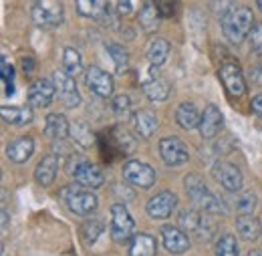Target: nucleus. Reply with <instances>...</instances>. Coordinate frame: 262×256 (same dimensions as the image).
<instances>
[{
	"label": "nucleus",
	"instance_id": "nucleus-11",
	"mask_svg": "<svg viewBox=\"0 0 262 256\" xmlns=\"http://www.w3.org/2000/svg\"><path fill=\"white\" fill-rule=\"evenodd\" d=\"M212 176L214 180L228 192H240L242 190V184H244V178H242V172L230 163V161H216L214 167H212Z\"/></svg>",
	"mask_w": 262,
	"mask_h": 256
},
{
	"label": "nucleus",
	"instance_id": "nucleus-9",
	"mask_svg": "<svg viewBox=\"0 0 262 256\" xmlns=\"http://www.w3.org/2000/svg\"><path fill=\"white\" fill-rule=\"evenodd\" d=\"M53 83L57 87L59 101L65 107H77V105H81V93L77 89V83H75V77L73 75L65 73L63 69L61 71H55L53 73Z\"/></svg>",
	"mask_w": 262,
	"mask_h": 256
},
{
	"label": "nucleus",
	"instance_id": "nucleus-33",
	"mask_svg": "<svg viewBox=\"0 0 262 256\" xmlns=\"http://www.w3.org/2000/svg\"><path fill=\"white\" fill-rule=\"evenodd\" d=\"M214 252L216 256H238L240 254V248H238V242L232 234H224L216 240V246H214Z\"/></svg>",
	"mask_w": 262,
	"mask_h": 256
},
{
	"label": "nucleus",
	"instance_id": "nucleus-29",
	"mask_svg": "<svg viewBox=\"0 0 262 256\" xmlns=\"http://www.w3.org/2000/svg\"><path fill=\"white\" fill-rule=\"evenodd\" d=\"M236 232L244 240H256L262 234V226L252 214H240L236 218Z\"/></svg>",
	"mask_w": 262,
	"mask_h": 256
},
{
	"label": "nucleus",
	"instance_id": "nucleus-37",
	"mask_svg": "<svg viewBox=\"0 0 262 256\" xmlns=\"http://www.w3.org/2000/svg\"><path fill=\"white\" fill-rule=\"evenodd\" d=\"M111 109H113V113H117V115H127V113L131 111L129 95L121 93V95L111 97Z\"/></svg>",
	"mask_w": 262,
	"mask_h": 256
},
{
	"label": "nucleus",
	"instance_id": "nucleus-1",
	"mask_svg": "<svg viewBox=\"0 0 262 256\" xmlns=\"http://www.w3.org/2000/svg\"><path fill=\"white\" fill-rule=\"evenodd\" d=\"M184 188L188 192V198L198 206V210L206 212V214H226V204L212 194V190L204 184V180L198 174H190L184 180Z\"/></svg>",
	"mask_w": 262,
	"mask_h": 256
},
{
	"label": "nucleus",
	"instance_id": "nucleus-19",
	"mask_svg": "<svg viewBox=\"0 0 262 256\" xmlns=\"http://www.w3.org/2000/svg\"><path fill=\"white\" fill-rule=\"evenodd\" d=\"M59 161H61L59 156H55V154H49V156H45L42 160L38 161V165L34 169V180H36L38 186L49 188L55 182L57 172H59Z\"/></svg>",
	"mask_w": 262,
	"mask_h": 256
},
{
	"label": "nucleus",
	"instance_id": "nucleus-28",
	"mask_svg": "<svg viewBox=\"0 0 262 256\" xmlns=\"http://www.w3.org/2000/svg\"><path fill=\"white\" fill-rule=\"evenodd\" d=\"M109 10V0H77V12L85 18L101 20Z\"/></svg>",
	"mask_w": 262,
	"mask_h": 256
},
{
	"label": "nucleus",
	"instance_id": "nucleus-43",
	"mask_svg": "<svg viewBox=\"0 0 262 256\" xmlns=\"http://www.w3.org/2000/svg\"><path fill=\"white\" fill-rule=\"evenodd\" d=\"M252 111L262 117V93H258V95L252 99Z\"/></svg>",
	"mask_w": 262,
	"mask_h": 256
},
{
	"label": "nucleus",
	"instance_id": "nucleus-13",
	"mask_svg": "<svg viewBox=\"0 0 262 256\" xmlns=\"http://www.w3.org/2000/svg\"><path fill=\"white\" fill-rule=\"evenodd\" d=\"M85 81H87V87L95 93L97 97H107L113 95V79L109 73H105L101 67L97 65H89L87 71H85Z\"/></svg>",
	"mask_w": 262,
	"mask_h": 256
},
{
	"label": "nucleus",
	"instance_id": "nucleus-23",
	"mask_svg": "<svg viewBox=\"0 0 262 256\" xmlns=\"http://www.w3.org/2000/svg\"><path fill=\"white\" fill-rule=\"evenodd\" d=\"M200 119H202V113L192 101H184L176 109V121L182 129L190 131V129L200 127Z\"/></svg>",
	"mask_w": 262,
	"mask_h": 256
},
{
	"label": "nucleus",
	"instance_id": "nucleus-10",
	"mask_svg": "<svg viewBox=\"0 0 262 256\" xmlns=\"http://www.w3.org/2000/svg\"><path fill=\"white\" fill-rule=\"evenodd\" d=\"M224 89L230 97H242L246 93V81H244V75H242V69L238 67L236 61H226L220 67V73H218Z\"/></svg>",
	"mask_w": 262,
	"mask_h": 256
},
{
	"label": "nucleus",
	"instance_id": "nucleus-39",
	"mask_svg": "<svg viewBox=\"0 0 262 256\" xmlns=\"http://www.w3.org/2000/svg\"><path fill=\"white\" fill-rule=\"evenodd\" d=\"M154 2H156L158 10H160V14H162L164 18H169V16H173V12H176V6H178V0H154Z\"/></svg>",
	"mask_w": 262,
	"mask_h": 256
},
{
	"label": "nucleus",
	"instance_id": "nucleus-18",
	"mask_svg": "<svg viewBox=\"0 0 262 256\" xmlns=\"http://www.w3.org/2000/svg\"><path fill=\"white\" fill-rule=\"evenodd\" d=\"M162 242L171 254H182L190 248L188 234L178 226H162Z\"/></svg>",
	"mask_w": 262,
	"mask_h": 256
},
{
	"label": "nucleus",
	"instance_id": "nucleus-8",
	"mask_svg": "<svg viewBox=\"0 0 262 256\" xmlns=\"http://www.w3.org/2000/svg\"><path fill=\"white\" fill-rule=\"evenodd\" d=\"M160 156H162L165 165H169V167H180V165H184L186 161L190 160L186 143L176 135L164 137L160 141Z\"/></svg>",
	"mask_w": 262,
	"mask_h": 256
},
{
	"label": "nucleus",
	"instance_id": "nucleus-30",
	"mask_svg": "<svg viewBox=\"0 0 262 256\" xmlns=\"http://www.w3.org/2000/svg\"><path fill=\"white\" fill-rule=\"evenodd\" d=\"M0 117L8 125H27L33 121V111L29 107H2Z\"/></svg>",
	"mask_w": 262,
	"mask_h": 256
},
{
	"label": "nucleus",
	"instance_id": "nucleus-16",
	"mask_svg": "<svg viewBox=\"0 0 262 256\" xmlns=\"http://www.w3.org/2000/svg\"><path fill=\"white\" fill-rule=\"evenodd\" d=\"M222 123H224L222 111H220L214 103L206 105V109L202 111V119H200V135H202L204 139L216 137V135L220 133V129H222Z\"/></svg>",
	"mask_w": 262,
	"mask_h": 256
},
{
	"label": "nucleus",
	"instance_id": "nucleus-26",
	"mask_svg": "<svg viewBox=\"0 0 262 256\" xmlns=\"http://www.w3.org/2000/svg\"><path fill=\"white\" fill-rule=\"evenodd\" d=\"M145 57H147V61L151 63V67H156V69L162 67V65L167 61V57H169V42H167L165 38H160V36L151 38V40L147 42Z\"/></svg>",
	"mask_w": 262,
	"mask_h": 256
},
{
	"label": "nucleus",
	"instance_id": "nucleus-14",
	"mask_svg": "<svg viewBox=\"0 0 262 256\" xmlns=\"http://www.w3.org/2000/svg\"><path fill=\"white\" fill-rule=\"evenodd\" d=\"M55 97H57V87H55L53 79H36L29 87V105L31 107H36V109L49 107Z\"/></svg>",
	"mask_w": 262,
	"mask_h": 256
},
{
	"label": "nucleus",
	"instance_id": "nucleus-22",
	"mask_svg": "<svg viewBox=\"0 0 262 256\" xmlns=\"http://www.w3.org/2000/svg\"><path fill=\"white\" fill-rule=\"evenodd\" d=\"M141 89H143L145 97L151 99V101H165L169 97V91H171L169 83L165 81L164 77L156 75V73H151V77L141 83Z\"/></svg>",
	"mask_w": 262,
	"mask_h": 256
},
{
	"label": "nucleus",
	"instance_id": "nucleus-5",
	"mask_svg": "<svg viewBox=\"0 0 262 256\" xmlns=\"http://www.w3.org/2000/svg\"><path fill=\"white\" fill-rule=\"evenodd\" d=\"M123 180L135 186V188H141V190H147L156 184L158 180V174L151 165H147L145 161H137V160H129L125 161L123 165Z\"/></svg>",
	"mask_w": 262,
	"mask_h": 256
},
{
	"label": "nucleus",
	"instance_id": "nucleus-36",
	"mask_svg": "<svg viewBox=\"0 0 262 256\" xmlns=\"http://www.w3.org/2000/svg\"><path fill=\"white\" fill-rule=\"evenodd\" d=\"M107 53L111 55V59H113V63H115V69L119 71V73H123L125 69H127V65H129V55H127V51L121 47V45H107Z\"/></svg>",
	"mask_w": 262,
	"mask_h": 256
},
{
	"label": "nucleus",
	"instance_id": "nucleus-21",
	"mask_svg": "<svg viewBox=\"0 0 262 256\" xmlns=\"http://www.w3.org/2000/svg\"><path fill=\"white\" fill-rule=\"evenodd\" d=\"M34 154V141L33 137H18L14 141H10L6 145V156L8 160L14 163H25L27 160H31V156Z\"/></svg>",
	"mask_w": 262,
	"mask_h": 256
},
{
	"label": "nucleus",
	"instance_id": "nucleus-45",
	"mask_svg": "<svg viewBox=\"0 0 262 256\" xmlns=\"http://www.w3.org/2000/svg\"><path fill=\"white\" fill-rule=\"evenodd\" d=\"M6 228H8V212L2 210V230H6Z\"/></svg>",
	"mask_w": 262,
	"mask_h": 256
},
{
	"label": "nucleus",
	"instance_id": "nucleus-32",
	"mask_svg": "<svg viewBox=\"0 0 262 256\" xmlns=\"http://www.w3.org/2000/svg\"><path fill=\"white\" fill-rule=\"evenodd\" d=\"M63 71L77 77L81 71H83V59H81V53L73 47H65L63 51Z\"/></svg>",
	"mask_w": 262,
	"mask_h": 256
},
{
	"label": "nucleus",
	"instance_id": "nucleus-38",
	"mask_svg": "<svg viewBox=\"0 0 262 256\" xmlns=\"http://www.w3.org/2000/svg\"><path fill=\"white\" fill-rule=\"evenodd\" d=\"M248 40H250L252 53L262 55V23H256V25L252 27V31L248 34Z\"/></svg>",
	"mask_w": 262,
	"mask_h": 256
},
{
	"label": "nucleus",
	"instance_id": "nucleus-24",
	"mask_svg": "<svg viewBox=\"0 0 262 256\" xmlns=\"http://www.w3.org/2000/svg\"><path fill=\"white\" fill-rule=\"evenodd\" d=\"M45 133L51 139L59 141V139H65V137L71 135V125H69L65 115H61V113H49L47 119H45Z\"/></svg>",
	"mask_w": 262,
	"mask_h": 256
},
{
	"label": "nucleus",
	"instance_id": "nucleus-2",
	"mask_svg": "<svg viewBox=\"0 0 262 256\" xmlns=\"http://www.w3.org/2000/svg\"><path fill=\"white\" fill-rule=\"evenodd\" d=\"M254 27V14L248 6H236L222 16V31L232 45H240Z\"/></svg>",
	"mask_w": 262,
	"mask_h": 256
},
{
	"label": "nucleus",
	"instance_id": "nucleus-4",
	"mask_svg": "<svg viewBox=\"0 0 262 256\" xmlns=\"http://www.w3.org/2000/svg\"><path fill=\"white\" fill-rule=\"evenodd\" d=\"M61 198L67 208L77 216H91L99 206L97 196L83 186H67L61 190Z\"/></svg>",
	"mask_w": 262,
	"mask_h": 256
},
{
	"label": "nucleus",
	"instance_id": "nucleus-35",
	"mask_svg": "<svg viewBox=\"0 0 262 256\" xmlns=\"http://www.w3.org/2000/svg\"><path fill=\"white\" fill-rule=\"evenodd\" d=\"M71 135H73V139H75L79 145H83V147H91V143H93V133H91L89 125L83 123V121H77V123L71 127Z\"/></svg>",
	"mask_w": 262,
	"mask_h": 256
},
{
	"label": "nucleus",
	"instance_id": "nucleus-40",
	"mask_svg": "<svg viewBox=\"0 0 262 256\" xmlns=\"http://www.w3.org/2000/svg\"><path fill=\"white\" fill-rule=\"evenodd\" d=\"M0 75H2V81H6V83H12V79H14V67L8 63V59H6V57H2Z\"/></svg>",
	"mask_w": 262,
	"mask_h": 256
},
{
	"label": "nucleus",
	"instance_id": "nucleus-46",
	"mask_svg": "<svg viewBox=\"0 0 262 256\" xmlns=\"http://www.w3.org/2000/svg\"><path fill=\"white\" fill-rule=\"evenodd\" d=\"M248 256H262V250H250Z\"/></svg>",
	"mask_w": 262,
	"mask_h": 256
},
{
	"label": "nucleus",
	"instance_id": "nucleus-15",
	"mask_svg": "<svg viewBox=\"0 0 262 256\" xmlns=\"http://www.w3.org/2000/svg\"><path fill=\"white\" fill-rule=\"evenodd\" d=\"M107 150H115L119 156H129L135 152V137L121 127H111L107 131V141H99Z\"/></svg>",
	"mask_w": 262,
	"mask_h": 256
},
{
	"label": "nucleus",
	"instance_id": "nucleus-27",
	"mask_svg": "<svg viewBox=\"0 0 262 256\" xmlns=\"http://www.w3.org/2000/svg\"><path fill=\"white\" fill-rule=\"evenodd\" d=\"M160 18H164L156 6L154 0H147L141 8H139V14H137V20H139V27L145 32H154L160 25Z\"/></svg>",
	"mask_w": 262,
	"mask_h": 256
},
{
	"label": "nucleus",
	"instance_id": "nucleus-47",
	"mask_svg": "<svg viewBox=\"0 0 262 256\" xmlns=\"http://www.w3.org/2000/svg\"><path fill=\"white\" fill-rule=\"evenodd\" d=\"M256 4H258V8L262 10V0H256Z\"/></svg>",
	"mask_w": 262,
	"mask_h": 256
},
{
	"label": "nucleus",
	"instance_id": "nucleus-31",
	"mask_svg": "<svg viewBox=\"0 0 262 256\" xmlns=\"http://www.w3.org/2000/svg\"><path fill=\"white\" fill-rule=\"evenodd\" d=\"M234 202H232V208L238 212V214H252L256 204H258V198L256 194L246 190V192H234Z\"/></svg>",
	"mask_w": 262,
	"mask_h": 256
},
{
	"label": "nucleus",
	"instance_id": "nucleus-20",
	"mask_svg": "<svg viewBox=\"0 0 262 256\" xmlns=\"http://www.w3.org/2000/svg\"><path fill=\"white\" fill-rule=\"evenodd\" d=\"M131 123H133L135 133H137L139 137H143V139H149V137L158 131V117H156L151 111H147V109L135 111L133 117H131Z\"/></svg>",
	"mask_w": 262,
	"mask_h": 256
},
{
	"label": "nucleus",
	"instance_id": "nucleus-25",
	"mask_svg": "<svg viewBox=\"0 0 262 256\" xmlns=\"http://www.w3.org/2000/svg\"><path fill=\"white\" fill-rule=\"evenodd\" d=\"M158 254V242L151 234H135L131 238L129 256H156Z\"/></svg>",
	"mask_w": 262,
	"mask_h": 256
},
{
	"label": "nucleus",
	"instance_id": "nucleus-7",
	"mask_svg": "<svg viewBox=\"0 0 262 256\" xmlns=\"http://www.w3.org/2000/svg\"><path fill=\"white\" fill-rule=\"evenodd\" d=\"M135 232V222L123 204L111 208V238L113 242H127Z\"/></svg>",
	"mask_w": 262,
	"mask_h": 256
},
{
	"label": "nucleus",
	"instance_id": "nucleus-44",
	"mask_svg": "<svg viewBox=\"0 0 262 256\" xmlns=\"http://www.w3.org/2000/svg\"><path fill=\"white\" fill-rule=\"evenodd\" d=\"M252 79H254V83L262 85V67H256V69L252 71Z\"/></svg>",
	"mask_w": 262,
	"mask_h": 256
},
{
	"label": "nucleus",
	"instance_id": "nucleus-41",
	"mask_svg": "<svg viewBox=\"0 0 262 256\" xmlns=\"http://www.w3.org/2000/svg\"><path fill=\"white\" fill-rule=\"evenodd\" d=\"M115 2V6H117V12L119 14H131V10H133V0H113Z\"/></svg>",
	"mask_w": 262,
	"mask_h": 256
},
{
	"label": "nucleus",
	"instance_id": "nucleus-34",
	"mask_svg": "<svg viewBox=\"0 0 262 256\" xmlns=\"http://www.w3.org/2000/svg\"><path fill=\"white\" fill-rule=\"evenodd\" d=\"M101 232H103V222L101 220H89V222H85V224L81 226V238H83V242L87 246L97 242Z\"/></svg>",
	"mask_w": 262,
	"mask_h": 256
},
{
	"label": "nucleus",
	"instance_id": "nucleus-3",
	"mask_svg": "<svg viewBox=\"0 0 262 256\" xmlns=\"http://www.w3.org/2000/svg\"><path fill=\"white\" fill-rule=\"evenodd\" d=\"M67 172L69 176L75 180V184L83 186V188H89V190H95L101 188L105 184V174L103 169L95 165L93 161L85 160L81 156H73L69 163H67Z\"/></svg>",
	"mask_w": 262,
	"mask_h": 256
},
{
	"label": "nucleus",
	"instance_id": "nucleus-12",
	"mask_svg": "<svg viewBox=\"0 0 262 256\" xmlns=\"http://www.w3.org/2000/svg\"><path fill=\"white\" fill-rule=\"evenodd\" d=\"M176 206H178V196L173 192H169V190H164V192L156 194V196H151L147 200L145 210H147V214L151 218L165 220V218L171 216V212L176 210Z\"/></svg>",
	"mask_w": 262,
	"mask_h": 256
},
{
	"label": "nucleus",
	"instance_id": "nucleus-6",
	"mask_svg": "<svg viewBox=\"0 0 262 256\" xmlns=\"http://www.w3.org/2000/svg\"><path fill=\"white\" fill-rule=\"evenodd\" d=\"M31 14L34 25L40 29H55L63 23V6L53 0H36Z\"/></svg>",
	"mask_w": 262,
	"mask_h": 256
},
{
	"label": "nucleus",
	"instance_id": "nucleus-17",
	"mask_svg": "<svg viewBox=\"0 0 262 256\" xmlns=\"http://www.w3.org/2000/svg\"><path fill=\"white\" fill-rule=\"evenodd\" d=\"M178 222H180V226L184 230L194 232L200 238H208L204 228H214L212 222H210V218L206 216V212H202V210H182Z\"/></svg>",
	"mask_w": 262,
	"mask_h": 256
},
{
	"label": "nucleus",
	"instance_id": "nucleus-42",
	"mask_svg": "<svg viewBox=\"0 0 262 256\" xmlns=\"http://www.w3.org/2000/svg\"><path fill=\"white\" fill-rule=\"evenodd\" d=\"M20 65H23V71H25L27 75H31L34 69H36L34 59H31V57H23V59H20Z\"/></svg>",
	"mask_w": 262,
	"mask_h": 256
}]
</instances>
